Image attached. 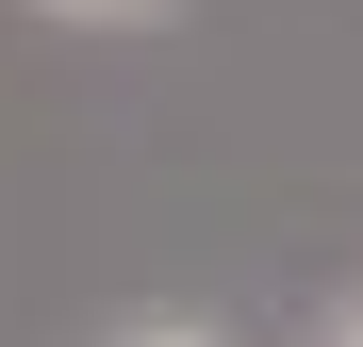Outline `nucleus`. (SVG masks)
Segmentation results:
<instances>
[{"label":"nucleus","mask_w":363,"mask_h":347,"mask_svg":"<svg viewBox=\"0 0 363 347\" xmlns=\"http://www.w3.org/2000/svg\"><path fill=\"white\" fill-rule=\"evenodd\" d=\"M33 17H67V33H149V17H182V0H33Z\"/></svg>","instance_id":"nucleus-1"},{"label":"nucleus","mask_w":363,"mask_h":347,"mask_svg":"<svg viewBox=\"0 0 363 347\" xmlns=\"http://www.w3.org/2000/svg\"><path fill=\"white\" fill-rule=\"evenodd\" d=\"M116 347H215V331H165V314H149V331H116Z\"/></svg>","instance_id":"nucleus-2"},{"label":"nucleus","mask_w":363,"mask_h":347,"mask_svg":"<svg viewBox=\"0 0 363 347\" xmlns=\"http://www.w3.org/2000/svg\"><path fill=\"white\" fill-rule=\"evenodd\" d=\"M330 347H363V298H347V314H330Z\"/></svg>","instance_id":"nucleus-3"}]
</instances>
